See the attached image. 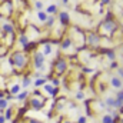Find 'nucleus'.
Returning <instances> with one entry per match:
<instances>
[{"label":"nucleus","instance_id":"nucleus-5","mask_svg":"<svg viewBox=\"0 0 123 123\" xmlns=\"http://www.w3.org/2000/svg\"><path fill=\"white\" fill-rule=\"evenodd\" d=\"M53 69V72H55V74L59 77V76H62V74H64L66 72H67V69H69V63H67V59L66 57H63V56H57L56 59H55V62H53V66H52Z\"/></svg>","mask_w":123,"mask_h":123},{"label":"nucleus","instance_id":"nucleus-45","mask_svg":"<svg viewBox=\"0 0 123 123\" xmlns=\"http://www.w3.org/2000/svg\"><path fill=\"white\" fill-rule=\"evenodd\" d=\"M12 123H19V122H17V120H16V122H14V120H13V122H12Z\"/></svg>","mask_w":123,"mask_h":123},{"label":"nucleus","instance_id":"nucleus-34","mask_svg":"<svg viewBox=\"0 0 123 123\" xmlns=\"http://www.w3.org/2000/svg\"><path fill=\"white\" fill-rule=\"evenodd\" d=\"M77 123H87V117H86V116H79Z\"/></svg>","mask_w":123,"mask_h":123},{"label":"nucleus","instance_id":"nucleus-28","mask_svg":"<svg viewBox=\"0 0 123 123\" xmlns=\"http://www.w3.org/2000/svg\"><path fill=\"white\" fill-rule=\"evenodd\" d=\"M85 96H86V94H85L83 90H77L76 94H74V99H76V100H85Z\"/></svg>","mask_w":123,"mask_h":123},{"label":"nucleus","instance_id":"nucleus-25","mask_svg":"<svg viewBox=\"0 0 123 123\" xmlns=\"http://www.w3.org/2000/svg\"><path fill=\"white\" fill-rule=\"evenodd\" d=\"M55 23H56V17H55V16H49V19H47V22H46L44 25H46L47 29H50V27L55 26Z\"/></svg>","mask_w":123,"mask_h":123},{"label":"nucleus","instance_id":"nucleus-40","mask_svg":"<svg viewBox=\"0 0 123 123\" xmlns=\"http://www.w3.org/2000/svg\"><path fill=\"white\" fill-rule=\"evenodd\" d=\"M60 1H62V4H64V6L69 4V0H60Z\"/></svg>","mask_w":123,"mask_h":123},{"label":"nucleus","instance_id":"nucleus-20","mask_svg":"<svg viewBox=\"0 0 123 123\" xmlns=\"http://www.w3.org/2000/svg\"><path fill=\"white\" fill-rule=\"evenodd\" d=\"M102 123H117V120L113 117L112 113H105L102 117Z\"/></svg>","mask_w":123,"mask_h":123},{"label":"nucleus","instance_id":"nucleus-2","mask_svg":"<svg viewBox=\"0 0 123 123\" xmlns=\"http://www.w3.org/2000/svg\"><path fill=\"white\" fill-rule=\"evenodd\" d=\"M119 30V23L115 20V19H105L100 22L99 27H97V31L100 33V36H109L112 37L116 31Z\"/></svg>","mask_w":123,"mask_h":123},{"label":"nucleus","instance_id":"nucleus-29","mask_svg":"<svg viewBox=\"0 0 123 123\" xmlns=\"http://www.w3.org/2000/svg\"><path fill=\"white\" fill-rule=\"evenodd\" d=\"M34 9L39 12V10H43V1L42 0H36L34 1Z\"/></svg>","mask_w":123,"mask_h":123},{"label":"nucleus","instance_id":"nucleus-9","mask_svg":"<svg viewBox=\"0 0 123 123\" xmlns=\"http://www.w3.org/2000/svg\"><path fill=\"white\" fill-rule=\"evenodd\" d=\"M42 53L46 56V57H50V55H53V42L52 40H49V39H46V40H42Z\"/></svg>","mask_w":123,"mask_h":123},{"label":"nucleus","instance_id":"nucleus-19","mask_svg":"<svg viewBox=\"0 0 123 123\" xmlns=\"http://www.w3.org/2000/svg\"><path fill=\"white\" fill-rule=\"evenodd\" d=\"M46 13L49 16H55V14H59V9H57V4H50L46 7Z\"/></svg>","mask_w":123,"mask_h":123},{"label":"nucleus","instance_id":"nucleus-13","mask_svg":"<svg viewBox=\"0 0 123 123\" xmlns=\"http://www.w3.org/2000/svg\"><path fill=\"white\" fill-rule=\"evenodd\" d=\"M59 25L62 27H67L70 25V14L64 10L59 12Z\"/></svg>","mask_w":123,"mask_h":123},{"label":"nucleus","instance_id":"nucleus-16","mask_svg":"<svg viewBox=\"0 0 123 123\" xmlns=\"http://www.w3.org/2000/svg\"><path fill=\"white\" fill-rule=\"evenodd\" d=\"M67 105V100H66V97H60V99H57L56 102H55V109H56V112H60L62 109L64 107Z\"/></svg>","mask_w":123,"mask_h":123},{"label":"nucleus","instance_id":"nucleus-10","mask_svg":"<svg viewBox=\"0 0 123 123\" xmlns=\"http://www.w3.org/2000/svg\"><path fill=\"white\" fill-rule=\"evenodd\" d=\"M59 44H60V50L66 53V52H69V50L73 47V44H74V43H73V40L70 39V36H64V37L60 40V43H59Z\"/></svg>","mask_w":123,"mask_h":123},{"label":"nucleus","instance_id":"nucleus-24","mask_svg":"<svg viewBox=\"0 0 123 123\" xmlns=\"http://www.w3.org/2000/svg\"><path fill=\"white\" fill-rule=\"evenodd\" d=\"M7 107H9V100H7L6 97L0 99V112H4Z\"/></svg>","mask_w":123,"mask_h":123},{"label":"nucleus","instance_id":"nucleus-18","mask_svg":"<svg viewBox=\"0 0 123 123\" xmlns=\"http://www.w3.org/2000/svg\"><path fill=\"white\" fill-rule=\"evenodd\" d=\"M22 89H23V87H22L20 85H17V83H13V85H12V86H10V87H9L7 90H9V92L12 93L13 96H17L19 93L22 92Z\"/></svg>","mask_w":123,"mask_h":123},{"label":"nucleus","instance_id":"nucleus-26","mask_svg":"<svg viewBox=\"0 0 123 123\" xmlns=\"http://www.w3.org/2000/svg\"><path fill=\"white\" fill-rule=\"evenodd\" d=\"M4 116H6L7 120H12V119H13V107H12V106H9V107L4 110Z\"/></svg>","mask_w":123,"mask_h":123},{"label":"nucleus","instance_id":"nucleus-12","mask_svg":"<svg viewBox=\"0 0 123 123\" xmlns=\"http://www.w3.org/2000/svg\"><path fill=\"white\" fill-rule=\"evenodd\" d=\"M1 34L3 36H16V33H14V25L4 22L1 25Z\"/></svg>","mask_w":123,"mask_h":123},{"label":"nucleus","instance_id":"nucleus-41","mask_svg":"<svg viewBox=\"0 0 123 123\" xmlns=\"http://www.w3.org/2000/svg\"><path fill=\"white\" fill-rule=\"evenodd\" d=\"M60 123H73L72 120H67V119H64V120H62Z\"/></svg>","mask_w":123,"mask_h":123},{"label":"nucleus","instance_id":"nucleus-15","mask_svg":"<svg viewBox=\"0 0 123 123\" xmlns=\"http://www.w3.org/2000/svg\"><path fill=\"white\" fill-rule=\"evenodd\" d=\"M43 89H44V92H46V94H47L49 97H56V96L59 94V92H60V89H59V87H55L52 83H47Z\"/></svg>","mask_w":123,"mask_h":123},{"label":"nucleus","instance_id":"nucleus-6","mask_svg":"<svg viewBox=\"0 0 123 123\" xmlns=\"http://www.w3.org/2000/svg\"><path fill=\"white\" fill-rule=\"evenodd\" d=\"M86 44L89 49H99L102 46V36L100 33L96 30V31H87L86 33Z\"/></svg>","mask_w":123,"mask_h":123},{"label":"nucleus","instance_id":"nucleus-27","mask_svg":"<svg viewBox=\"0 0 123 123\" xmlns=\"http://www.w3.org/2000/svg\"><path fill=\"white\" fill-rule=\"evenodd\" d=\"M50 83H52L55 87H59V86H60V83H62V80L57 77V76H55V77H50Z\"/></svg>","mask_w":123,"mask_h":123},{"label":"nucleus","instance_id":"nucleus-38","mask_svg":"<svg viewBox=\"0 0 123 123\" xmlns=\"http://www.w3.org/2000/svg\"><path fill=\"white\" fill-rule=\"evenodd\" d=\"M82 72H83V73H93L94 70H93V69H85V67H83V69H82Z\"/></svg>","mask_w":123,"mask_h":123},{"label":"nucleus","instance_id":"nucleus-30","mask_svg":"<svg viewBox=\"0 0 123 123\" xmlns=\"http://www.w3.org/2000/svg\"><path fill=\"white\" fill-rule=\"evenodd\" d=\"M27 109H29L27 106H23L22 109H19V113H17V117H23V116H25V113L27 112Z\"/></svg>","mask_w":123,"mask_h":123},{"label":"nucleus","instance_id":"nucleus-33","mask_svg":"<svg viewBox=\"0 0 123 123\" xmlns=\"http://www.w3.org/2000/svg\"><path fill=\"white\" fill-rule=\"evenodd\" d=\"M109 69H110V70H115V69L117 70V69H119V63H117V62H112V63H110V67H109Z\"/></svg>","mask_w":123,"mask_h":123},{"label":"nucleus","instance_id":"nucleus-37","mask_svg":"<svg viewBox=\"0 0 123 123\" xmlns=\"http://www.w3.org/2000/svg\"><path fill=\"white\" fill-rule=\"evenodd\" d=\"M27 123H43V122H40L37 119H27Z\"/></svg>","mask_w":123,"mask_h":123},{"label":"nucleus","instance_id":"nucleus-14","mask_svg":"<svg viewBox=\"0 0 123 123\" xmlns=\"http://www.w3.org/2000/svg\"><path fill=\"white\" fill-rule=\"evenodd\" d=\"M110 86L117 92V90H120L123 89V80L120 76H112L110 77Z\"/></svg>","mask_w":123,"mask_h":123},{"label":"nucleus","instance_id":"nucleus-42","mask_svg":"<svg viewBox=\"0 0 123 123\" xmlns=\"http://www.w3.org/2000/svg\"><path fill=\"white\" fill-rule=\"evenodd\" d=\"M119 113H120V115H123V107H120V109H119Z\"/></svg>","mask_w":123,"mask_h":123},{"label":"nucleus","instance_id":"nucleus-35","mask_svg":"<svg viewBox=\"0 0 123 123\" xmlns=\"http://www.w3.org/2000/svg\"><path fill=\"white\" fill-rule=\"evenodd\" d=\"M6 122H7V119H6L4 113H1V112H0V123H6Z\"/></svg>","mask_w":123,"mask_h":123},{"label":"nucleus","instance_id":"nucleus-7","mask_svg":"<svg viewBox=\"0 0 123 123\" xmlns=\"http://www.w3.org/2000/svg\"><path fill=\"white\" fill-rule=\"evenodd\" d=\"M31 62H33V67L37 72H42V73L47 72V69H46V56L42 52H34V55L31 57Z\"/></svg>","mask_w":123,"mask_h":123},{"label":"nucleus","instance_id":"nucleus-11","mask_svg":"<svg viewBox=\"0 0 123 123\" xmlns=\"http://www.w3.org/2000/svg\"><path fill=\"white\" fill-rule=\"evenodd\" d=\"M17 40H19V44L22 46V49H23V52H26L27 50V47H29V44L31 43V40L29 39V36L26 34V33H20L19 34V37H17Z\"/></svg>","mask_w":123,"mask_h":123},{"label":"nucleus","instance_id":"nucleus-36","mask_svg":"<svg viewBox=\"0 0 123 123\" xmlns=\"http://www.w3.org/2000/svg\"><path fill=\"white\" fill-rule=\"evenodd\" d=\"M117 76H120L122 80H123V67H119V69H117Z\"/></svg>","mask_w":123,"mask_h":123},{"label":"nucleus","instance_id":"nucleus-44","mask_svg":"<svg viewBox=\"0 0 123 123\" xmlns=\"http://www.w3.org/2000/svg\"><path fill=\"white\" fill-rule=\"evenodd\" d=\"M119 122H120V123H123V117H120V120H119Z\"/></svg>","mask_w":123,"mask_h":123},{"label":"nucleus","instance_id":"nucleus-23","mask_svg":"<svg viewBox=\"0 0 123 123\" xmlns=\"http://www.w3.org/2000/svg\"><path fill=\"white\" fill-rule=\"evenodd\" d=\"M31 83H33L31 77H30V76H27V74H26V76L23 77V83H22V87H23V89H27V87L30 86Z\"/></svg>","mask_w":123,"mask_h":123},{"label":"nucleus","instance_id":"nucleus-17","mask_svg":"<svg viewBox=\"0 0 123 123\" xmlns=\"http://www.w3.org/2000/svg\"><path fill=\"white\" fill-rule=\"evenodd\" d=\"M36 17H37L42 23H46L47 19H49V14L46 13V10H39V12H36Z\"/></svg>","mask_w":123,"mask_h":123},{"label":"nucleus","instance_id":"nucleus-8","mask_svg":"<svg viewBox=\"0 0 123 123\" xmlns=\"http://www.w3.org/2000/svg\"><path fill=\"white\" fill-rule=\"evenodd\" d=\"M13 1L12 0H1V4H0V16L1 17H10L13 14Z\"/></svg>","mask_w":123,"mask_h":123},{"label":"nucleus","instance_id":"nucleus-31","mask_svg":"<svg viewBox=\"0 0 123 123\" xmlns=\"http://www.w3.org/2000/svg\"><path fill=\"white\" fill-rule=\"evenodd\" d=\"M116 100H120V102H123V89H120V90H117L116 92Z\"/></svg>","mask_w":123,"mask_h":123},{"label":"nucleus","instance_id":"nucleus-32","mask_svg":"<svg viewBox=\"0 0 123 123\" xmlns=\"http://www.w3.org/2000/svg\"><path fill=\"white\" fill-rule=\"evenodd\" d=\"M99 3H100L102 7H103V6H110V4H112V0H99Z\"/></svg>","mask_w":123,"mask_h":123},{"label":"nucleus","instance_id":"nucleus-39","mask_svg":"<svg viewBox=\"0 0 123 123\" xmlns=\"http://www.w3.org/2000/svg\"><path fill=\"white\" fill-rule=\"evenodd\" d=\"M6 93H7V90H0V99L6 97Z\"/></svg>","mask_w":123,"mask_h":123},{"label":"nucleus","instance_id":"nucleus-1","mask_svg":"<svg viewBox=\"0 0 123 123\" xmlns=\"http://www.w3.org/2000/svg\"><path fill=\"white\" fill-rule=\"evenodd\" d=\"M9 59L12 62V66H13L16 74L23 73V72L27 69V64H29V62H30L29 55H27L26 52H23V50H16V52H13Z\"/></svg>","mask_w":123,"mask_h":123},{"label":"nucleus","instance_id":"nucleus-22","mask_svg":"<svg viewBox=\"0 0 123 123\" xmlns=\"http://www.w3.org/2000/svg\"><path fill=\"white\" fill-rule=\"evenodd\" d=\"M29 94H30V93L27 92V90H23V92L19 93L17 96H14V99H16V100H20V102H23V100H27Z\"/></svg>","mask_w":123,"mask_h":123},{"label":"nucleus","instance_id":"nucleus-3","mask_svg":"<svg viewBox=\"0 0 123 123\" xmlns=\"http://www.w3.org/2000/svg\"><path fill=\"white\" fill-rule=\"evenodd\" d=\"M70 39L80 50L86 47V33L79 27H70Z\"/></svg>","mask_w":123,"mask_h":123},{"label":"nucleus","instance_id":"nucleus-21","mask_svg":"<svg viewBox=\"0 0 123 123\" xmlns=\"http://www.w3.org/2000/svg\"><path fill=\"white\" fill-rule=\"evenodd\" d=\"M105 103H106V106H107V107H113V109H115L116 97H113V96H107V97L105 99Z\"/></svg>","mask_w":123,"mask_h":123},{"label":"nucleus","instance_id":"nucleus-43","mask_svg":"<svg viewBox=\"0 0 123 123\" xmlns=\"http://www.w3.org/2000/svg\"><path fill=\"white\" fill-rule=\"evenodd\" d=\"M120 49H122V55H123V43H122V46H120Z\"/></svg>","mask_w":123,"mask_h":123},{"label":"nucleus","instance_id":"nucleus-4","mask_svg":"<svg viewBox=\"0 0 123 123\" xmlns=\"http://www.w3.org/2000/svg\"><path fill=\"white\" fill-rule=\"evenodd\" d=\"M46 102H47V97H46V96H43V94H40V96L31 94L30 99L26 100L25 106H27L29 109H33V110H42V109L44 107Z\"/></svg>","mask_w":123,"mask_h":123}]
</instances>
